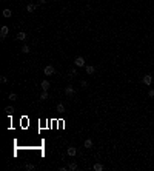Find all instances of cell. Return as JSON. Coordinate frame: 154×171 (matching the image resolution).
<instances>
[{"instance_id":"15","label":"cell","mask_w":154,"mask_h":171,"mask_svg":"<svg viewBox=\"0 0 154 171\" xmlns=\"http://www.w3.org/2000/svg\"><path fill=\"white\" fill-rule=\"evenodd\" d=\"M31 51V48L28 46V45H25V46H22V53H25V54H28Z\"/></svg>"},{"instance_id":"21","label":"cell","mask_w":154,"mask_h":171,"mask_svg":"<svg viewBox=\"0 0 154 171\" xmlns=\"http://www.w3.org/2000/svg\"><path fill=\"white\" fill-rule=\"evenodd\" d=\"M0 80H2V83H8V79L5 77V76H2V77H0Z\"/></svg>"},{"instance_id":"7","label":"cell","mask_w":154,"mask_h":171,"mask_svg":"<svg viewBox=\"0 0 154 171\" xmlns=\"http://www.w3.org/2000/svg\"><path fill=\"white\" fill-rule=\"evenodd\" d=\"M36 9H37V5H34V3H29V5L26 6V11H28V13H34Z\"/></svg>"},{"instance_id":"14","label":"cell","mask_w":154,"mask_h":171,"mask_svg":"<svg viewBox=\"0 0 154 171\" xmlns=\"http://www.w3.org/2000/svg\"><path fill=\"white\" fill-rule=\"evenodd\" d=\"M96 171H102V170H103V165H102V163H94V167H93Z\"/></svg>"},{"instance_id":"17","label":"cell","mask_w":154,"mask_h":171,"mask_svg":"<svg viewBox=\"0 0 154 171\" xmlns=\"http://www.w3.org/2000/svg\"><path fill=\"white\" fill-rule=\"evenodd\" d=\"M48 99V93H46V91H43V93L40 94V100H46Z\"/></svg>"},{"instance_id":"25","label":"cell","mask_w":154,"mask_h":171,"mask_svg":"<svg viewBox=\"0 0 154 171\" xmlns=\"http://www.w3.org/2000/svg\"><path fill=\"white\" fill-rule=\"evenodd\" d=\"M39 3H42V5H43V3H46V0H39Z\"/></svg>"},{"instance_id":"11","label":"cell","mask_w":154,"mask_h":171,"mask_svg":"<svg viewBox=\"0 0 154 171\" xmlns=\"http://www.w3.org/2000/svg\"><path fill=\"white\" fill-rule=\"evenodd\" d=\"M83 146H85V148H93V140H91V139H86V140H85V143H83Z\"/></svg>"},{"instance_id":"24","label":"cell","mask_w":154,"mask_h":171,"mask_svg":"<svg viewBox=\"0 0 154 171\" xmlns=\"http://www.w3.org/2000/svg\"><path fill=\"white\" fill-rule=\"evenodd\" d=\"M80 85H82L83 88H86V86H88V82H86V80H82V83H80Z\"/></svg>"},{"instance_id":"13","label":"cell","mask_w":154,"mask_h":171,"mask_svg":"<svg viewBox=\"0 0 154 171\" xmlns=\"http://www.w3.org/2000/svg\"><path fill=\"white\" fill-rule=\"evenodd\" d=\"M68 170H71V171H76V170H77V163H74V162H71L70 165H68Z\"/></svg>"},{"instance_id":"2","label":"cell","mask_w":154,"mask_h":171,"mask_svg":"<svg viewBox=\"0 0 154 171\" xmlns=\"http://www.w3.org/2000/svg\"><path fill=\"white\" fill-rule=\"evenodd\" d=\"M8 32H9V28L8 26H2V29H0V39L3 40V39L8 36Z\"/></svg>"},{"instance_id":"19","label":"cell","mask_w":154,"mask_h":171,"mask_svg":"<svg viewBox=\"0 0 154 171\" xmlns=\"http://www.w3.org/2000/svg\"><path fill=\"white\" fill-rule=\"evenodd\" d=\"M5 111H6L8 114H11V113L14 111V108H13V106H6V108H5Z\"/></svg>"},{"instance_id":"6","label":"cell","mask_w":154,"mask_h":171,"mask_svg":"<svg viewBox=\"0 0 154 171\" xmlns=\"http://www.w3.org/2000/svg\"><path fill=\"white\" fill-rule=\"evenodd\" d=\"M40 86H42V89H43V91H48L51 85H49V82H48V80H43V82L40 83Z\"/></svg>"},{"instance_id":"23","label":"cell","mask_w":154,"mask_h":171,"mask_svg":"<svg viewBox=\"0 0 154 171\" xmlns=\"http://www.w3.org/2000/svg\"><path fill=\"white\" fill-rule=\"evenodd\" d=\"M148 96H150L151 99H154V89H150V93H148Z\"/></svg>"},{"instance_id":"20","label":"cell","mask_w":154,"mask_h":171,"mask_svg":"<svg viewBox=\"0 0 154 171\" xmlns=\"http://www.w3.org/2000/svg\"><path fill=\"white\" fill-rule=\"evenodd\" d=\"M9 100H13V102L17 100V94H14V93H13V94H9Z\"/></svg>"},{"instance_id":"4","label":"cell","mask_w":154,"mask_h":171,"mask_svg":"<svg viewBox=\"0 0 154 171\" xmlns=\"http://www.w3.org/2000/svg\"><path fill=\"white\" fill-rule=\"evenodd\" d=\"M66 154L72 157V156H76V154H77V150H76V148H74V146H70V148H68V150H66Z\"/></svg>"},{"instance_id":"1","label":"cell","mask_w":154,"mask_h":171,"mask_svg":"<svg viewBox=\"0 0 154 171\" xmlns=\"http://www.w3.org/2000/svg\"><path fill=\"white\" fill-rule=\"evenodd\" d=\"M43 72L46 74V76H53L54 74V66H51V65H46L43 68Z\"/></svg>"},{"instance_id":"12","label":"cell","mask_w":154,"mask_h":171,"mask_svg":"<svg viewBox=\"0 0 154 171\" xmlns=\"http://www.w3.org/2000/svg\"><path fill=\"white\" fill-rule=\"evenodd\" d=\"M94 71H96V68L93 65H88L86 66V74H94Z\"/></svg>"},{"instance_id":"3","label":"cell","mask_w":154,"mask_h":171,"mask_svg":"<svg viewBox=\"0 0 154 171\" xmlns=\"http://www.w3.org/2000/svg\"><path fill=\"white\" fill-rule=\"evenodd\" d=\"M74 63H76V66H83V65H85V59H83V57H80V56H79V57H76Z\"/></svg>"},{"instance_id":"5","label":"cell","mask_w":154,"mask_h":171,"mask_svg":"<svg viewBox=\"0 0 154 171\" xmlns=\"http://www.w3.org/2000/svg\"><path fill=\"white\" fill-rule=\"evenodd\" d=\"M151 82H153V77L150 76V74H145V77H143V83L150 86V85H151Z\"/></svg>"},{"instance_id":"10","label":"cell","mask_w":154,"mask_h":171,"mask_svg":"<svg viewBox=\"0 0 154 171\" xmlns=\"http://www.w3.org/2000/svg\"><path fill=\"white\" fill-rule=\"evenodd\" d=\"M11 15H13V11H11V9H3V17H6V19H8V17H11Z\"/></svg>"},{"instance_id":"9","label":"cell","mask_w":154,"mask_h":171,"mask_svg":"<svg viewBox=\"0 0 154 171\" xmlns=\"http://www.w3.org/2000/svg\"><path fill=\"white\" fill-rule=\"evenodd\" d=\"M17 40H25V39H26V34L23 32V31H22V32H19V34H17Z\"/></svg>"},{"instance_id":"8","label":"cell","mask_w":154,"mask_h":171,"mask_svg":"<svg viewBox=\"0 0 154 171\" xmlns=\"http://www.w3.org/2000/svg\"><path fill=\"white\" fill-rule=\"evenodd\" d=\"M65 94H66V96H72V94H74V88H72V86H66V88H65Z\"/></svg>"},{"instance_id":"16","label":"cell","mask_w":154,"mask_h":171,"mask_svg":"<svg viewBox=\"0 0 154 171\" xmlns=\"http://www.w3.org/2000/svg\"><path fill=\"white\" fill-rule=\"evenodd\" d=\"M57 111H59V113H65V106H63V103H59V105H57Z\"/></svg>"},{"instance_id":"22","label":"cell","mask_w":154,"mask_h":171,"mask_svg":"<svg viewBox=\"0 0 154 171\" xmlns=\"http://www.w3.org/2000/svg\"><path fill=\"white\" fill-rule=\"evenodd\" d=\"M76 74H77V71H76V70H71V71H70V76H71V77H74Z\"/></svg>"},{"instance_id":"18","label":"cell","mask_w":154,"mask_h":171,"mask_svg":"<svg viewBox=\"0 0 154 171\" xmlns=\"http://www.w3.org/2000/svg\"><path fill=\"white\" fill-rule=\"evenodd\" d=\"M25 168H26L28 171H32V170H34V165H32V163H26V165H25Z\"/></svg>"}]
</instances>
